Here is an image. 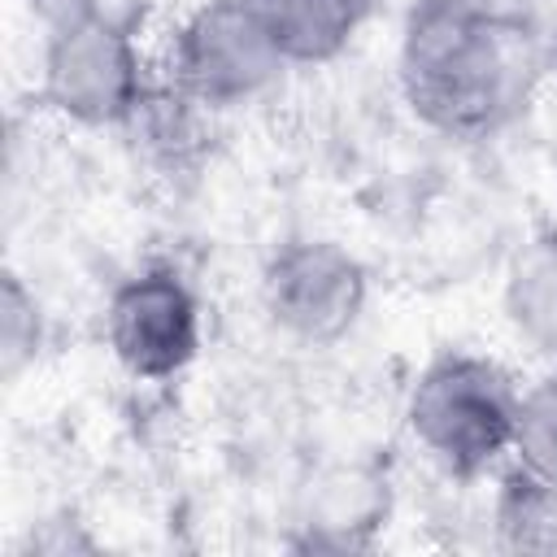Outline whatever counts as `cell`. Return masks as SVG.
I'll return each mask as SVG.
<instances>
[{"label": "cell", "instance_id": "obj_1", "mask_svg": "<svg viewBox=\"0 0 557 557\" xmlns=\"http://www.w3.org/2000/svg\"><path fill=\"white\" fill-rule=\"evenodd\" d=\"M522 26L487 22L453 0H413L400 30V87L418 122L453 139L492 135L527 96Z\"/></svg>", "mask_w": 557, "mask_h": 557}, {"label": "cell", "instance_id": "obj_2", "mask_svg": "<svg viewBox=\"0 0 557 557\" xmlns=\"http://www.w3.org/2000/svg\"><path fill=\"white\" fill-rule=\"evenodd\" d=\"M518 396L522 392L492 357L444 352L413 379L405 426L444 474L474 479L513 453Z\"/></svg>", "mask_w": 557, "mask_h": 557}, {"label": "cell", "instance_id": "obj_3", "mask_svg": "<svg viewBox=\"0 0 557 557\" xmlns=\"http://www.w3.org/2000/svg\"><path fill=\"white\" fill-rule=\"evenodd\" d=\"M148 65L126 22L96 13L78 26L44 35L39 96L74 126H126L139 96L148 91Z\"/></svg>", "mask_w": 557, "mask_h": 557}, {"label": "cell", "instance_id": "obj_4", "mask_svg": "<svg viewBox=\"0 0 557 557\" xmlns=\"http://www.w3.org/2000/svg\"><path fill=\"white\" fill-rule=\"evenodd\" d=\"M287 70L257 0H200L170 48V78L209 109L265 96Z\"/></svg>", "mask_w": 557, "mask_h": 557}, {"label": "cell", "instance_id": "obj_5", "mask_svg": "<svg viewBox=\"0 0 557 557\" xmlns=\"http://www.w3.org/2000/svg\"><path fill=\"white\" fill-rule=\"evenodd\" d=\"M366 265L335 239H292L261 270L265 318L296 344H339L366 313Z\"/></svg>", "mask_w": 557, "mask_h": 557}, {"label": "cell", "instance_id": "obj_6", "mask_svg": "<svg viewBox=\"0 0 557 557\" xmlns=\"http://www.w3.org/2000/svg\"><path fill=\"white\" fill-rule=\"evenodd\" d=\"M200 300L174 270H139L122 278L104 305L109 352L131 379L144 383L183 374L200 352Z\"/></svg>", "mask_w": 557, "mask_h": 557}, {"label": "cell", "instance_id": "obj_7", "mask_svg": "<svg viewBox=\"0 0 557 557\" xmlns=\"http://www.w3.org/2000/svg\"><path fill=\"white\" fill-rule=\"evenodd\" d=\"M209 113H218V109H209L187 87L165 78V83H148V91L139 96L135 113L126 117V131L135 135V148L148 161H157L165 170H187L205 152Z\"/></svg>", "mask_w": 557, "mask_h": 557}, {"label": "cell", "instance_id": "obj_8", "mask_svg": "<svg viewBox=\"0 0 557 557\" xmlns=\"http://www.w3.org/2000/svg\"><path fill=\"white\" fill-rule=\"evenodd\" d=\"M505 322L548 366H557V231L522 244L505 270Z\"/></svg>", "mask_w": 557, "mask_h": 557}, {"label": "cell", "instance_id": "obj_9", "mask_svg": "<svg viewBox=\"0 0 557 557\" xmlns=\"http://www.w3.org/2000/svg\"><path fill=\"white\" fill-rule=\"evenodd\" d=\"M287 65L335 61L366 22L348 0H257Z\"/></svg>", "mask_w": 557, "mask_h": 557}, {"label": "cell", "instance_id": "obj_10", "mask_svg": "<svg viewBox=\"0 0 557 557\" xmlns=\"http://www.w3.org/2000/svg\"><path fill=\"white\" fill-rule=\"evenodd\" d=\"M492 535L505 553L557 557V483L509 461L492 496Z\"/></svg>", "mask_w": 557, "mask_h": 557}, {"label": "cell", "instance_id": "obj_11", "mask_svg": "<svg viewBox=\"0 0 557 557\" xmlns=\"http://www.w3.org/2000/svg\"><path fill=\"white\" fill-rule=\"evenodd\" d=\"M509 461H518V466L557 483V366L518 396Z\"/></svg>", "mask_w": 557, "mask_h": 557}, {"label": "cell", "instance_id": "obj_12", "mask_svg": "<svg viewBox=\"0 0 557 557\" xmlns=\"http://www.w3.org/2000/svg\"><path fill=\"white\" fill-rule=\"evenodd\" d=\"M44 348V309L35 292L22 283V274H4L0 283V374L4 383H17L26 366H35Z\"/></svg>", "mask_w": 557, "mask_h": 557}, {"label": "cell", "instance_id": "obj_13", "mask_svg": "<svg viewBox=\"0 0 557 557\" xmlns=\"http://www.w3.org/2000/svg\"><path fill=\"white\" fill-rule=\"evenodd\" d=\"M26 9L44 35H57L65 26H78L96 13H104V0H26Z\"/></svg>", "mask_w": 557, "mask_h": 557}, {"label": "cell", "instance_id": "obj_14", "mask_svg": "<svg viewBox=\"0 0 557 557\" xmlns=\"http://www.w3.org/2000/svg\"><path fill=\"white\" fill-rule=\"evenodd\" d=\"M453 4H461V9H470V13H479V17H487V22L531 30V17H535V9H540L544 0H453Z\"/></svg>", "mask_w": 557, "mask_h": 557}, {"label": "cell", "instance_id": "obj_15", "mask_svg": "<svg viewBox=\"0 0 557 557\" xmlns=\"http://www.w3.org/2000/svg\"><path fill=\"white\" fill-rule=\"evenodd\" d=\"M348 4H352V9L361 13V17H370V13H374V9L383 4V0H348Z\"/></svg>", "mask_w": 557, "mask_h": 557}]
</instances>
